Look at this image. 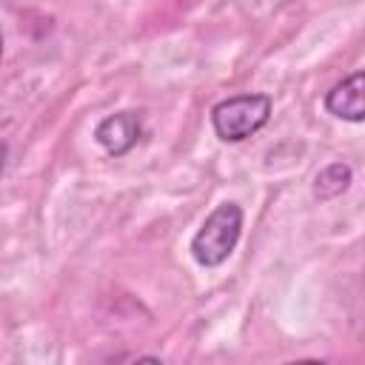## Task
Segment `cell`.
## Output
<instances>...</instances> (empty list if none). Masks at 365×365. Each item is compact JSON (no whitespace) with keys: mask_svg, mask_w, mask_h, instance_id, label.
<instances>
[{"mask_svg":"<svg viewBox=\"0 0 365 365\" xmlns=\"http://www.w3.org/2000/svg\"><path fill=\"white\" fill-rule=\"evenodd\" d=\"M240 234H242V208L237 202H220L194 234L191 257L205 268H217L231 257V251L240 242Z\"/></svg>","mask_w":365,"mask_h":365,"instance_id":"1","label":"cell"},{"mask_svg":"<svg viewBox=\"0 0 365 365\" xmlns=\"http://www.w3.org/2000/svg\"><path fill=\"white\" fill-rule=\"evenodd\" d=\"M271 117V97L268 94H237L211 108V125L220 140L240 143L257 134Z\"/></svg>","mask_w":365,"mask_h":365,"instance_id":"2","label":"cell"},{"mask_svg":"<svg viewBox=\"0 0 365 365\" xmlns=\"http://www.w3.org/2000/svg\"><path fill=\"white\" fill-rule=\"evenodd\" d=\"M140 137H143V117H140V111H117V114H108L94 128V140L111 157L128 154L137 145Z\"/></svg>","mask_w":365,"mask_h":365,"instance_id":"3","label":"cell"},{"mask_svg":"<svg viewBox=\"0 0 365 365\" xmlns=\"http://www.w3.org/2000/svg\"><path fill=\"white\" fill-rule=\"evenodd\" d=\"M325 108H328V114H334L339 120L362 123V117H365V74L354 71L351 77L336 83L325 94Z\"/></svg>","mask_w":365,"mask_h":365,"instance_id":"4","label":"cell"},{"mask_svg":"<svg viewBox=\"0 0 365 365\" xmlns=\"http://www.w3.org/2000/svg\"><path fill=\"white\" fill-rule=\"evenodd\" d=\"M351 177H354V174H351V165H345V163H331V165H325V168L314 177V197L322 200V202L336 200L342 191H348Z\"/></svg>","mask_w":365,"mask_h":365,"instance_id":"5","label":"cell"},{"mask_svg":"<svg viewBox=\"0 0 365 365\" xmlns=\"http://www.w3.org/2000/svg\"><path fill=\"white\" fill-rule=\"evenodd\" d=\"M6 157H9V145L0 143V174H3V168H6Z\"/></svg>","mask_w":365,"mask_h":365,"instance_id":"6","label":"cell"},{"mask_svg":"<svg viewBox=\"0 0 365 365\" xmlns=\"http://www.w3.org/2000/svg\"><path fill=\"white\" fill-rule=\"evenodd\" d=\"M0 57H3V34H0Z\"/></svg>","mask_w":365,"mask_h":365,"instance_id":"7","label":"cell"}]
</instances>
